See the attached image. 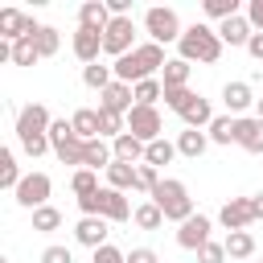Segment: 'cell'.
<instances>
[{
  "instance_id": "ee69618b",
  "label": "cell",
  "mask_w": 263,
  "mask_h": 263,
  "mask_svg": "<svg viewBox=\"0 0 263 263\" xmlns=\"http://www.w3.org/2000/svg\"><path fill=\"white\" fill-rule=\"evenodd\" d=\"M41 263H74V255H70V247H45Z\"/></svg>"
},
{
  "instance_id": "ac0fdd59",
  "label": "cell",
  "mask_w": 263,
  "mask_h": 263,
  "mask_svg": "<svg viewBox=\"0 0 263 263\" xmlns=\"http://www.w3.org/2000/svg\"><path fill=\"white\" fill-rule=\"evenodd\" d=\"M115 82H127V86H136V82H144V78H152L148 70H144V62L136 58V49L132 53H123V58H115Z\"/></svg>"
},
{
  "instance_id": "f546056e",
  "label": "cell",
  "mask_w": 263,
  "mask_h": 263,
  "mask_svg": "<svg viewBox=\"0 0 263 263\" xmlns=\"http://www.w3.org/2000/svg\"><path fill=\"white\" fill-rule=\"evenodd\" d=\"M132 90H136V107H156V99H164V82L160 78H144Z\"/></svg>"
},
{
  "instance_id": "7c38bea8",
  "label": "cell",
  "mask_w": 263,
  "mask_h": 263,
  "mask_svg": "<svg viewBox=\"0 0 263 263\" xmlns=\"http://www.w3.org/2000/svg\"><path fill=\"white\" fill-rule=\"evenodd\" d=\"M74 238H78L82 247H90V251L107 247V218H78V226H74Z\"/></svg>"
},
{
  "instance_id": "e575fe53",
  "label": "cell",
  "mask_w": 263,
  "mask_h": 263,
  "mask_svg": "<svg viewBox=\"0 0 263 263\" xmlns=\"http://www.w3.org/2000/svg\"><path fill=\"white\" fill-rule=\"evenodd\" d=\"M58 226H62V210H53V205H41V210H33V230L49 234V230H58Z\"/></svg>"
},
{
  "instance_id": "2e32d148",
  "label": "cell",
  "mask_w": 263,
  "mask_h": 263,
  "mask_svg": "<svg viewBox=\"0 0 263 263\" xmlns=\"http://www.w3.org/2000/svg\"><path fill=\"white\" fill-rule=\"evenodd\" d=\"M222 103H226V115H238V119H242V111H247L251 103H259V99L251 95L247 82H226V86H222Z\"/></svg>"
},
{
  "instance_id": "f5cc1de1",
  "label": "cell",
  "mask_w": 263,
  "mask_h": 263,
  "mask_svg": "<svg viewBox=\"0 0 263 263\" xmlns=\"http://www.w3.org/2000/svg\"><path fill=\"white\" fill-rule=\"evenodd\" d=\"M259 263H263V259H259Z\"/></svg>"
},
{
  "instance_id": "603a6c76",
  "label": "cell",
  "mask_w": 263,
  "mask_h": 263,
  "mask_svg": "<svg viewBox=\"0 0 263 263\" xmlns=\"http://www.w3.org/2000/svg\"><path fill=\"white\" fill-rule=\"evenodd\" d=\"M70 123H74V132H78V140H103V127H99V111H90V107H82V111H74L70 115Z\"/></svg>"
},
{
  "instance_id": "f1b7e54d",
  "label": "cell",
  "mask_w": 263,
  "mask_h": 263,
  "mask_svg": "<svg viewBox=\"0 0 263 263\" xmlns=\"http://www.w3.org/2000/svg\"><path fill=\"white\" fill-rule=\"evenodd\" d=\"M82 82H86L90 90L103 95V90L115 82V70H111V66H99V62H95V66H82Z\"/></svg>"
},
{
  "instance_id": "cb8c5ba5",
  "label": "cell",
  "mask_w": 263,
  "mask_h": 263,
  "mask_svg": "<svg viewBox=\"0 0 263 263\" xmlns=\"http://www.w3.org/2000/svg\"><path fill=\"white\" fill-rule=\"evenodd\" d=\"M189 74H193V66H189L185 58H173V62L160 70V82H164V90H181V86H189Z\"/></svg>"
},
{
  "instance_id": "9a60e30c",
  "label": "cell",
  "mask_w": 263,
  "mask_h": 263,
  "mask_svg": "<svg viewBox=\"0 0 263 263\" xmlns=\"http://www.w3.org/2000/svg\"><path fill=\"white\" fill-rule=\"evenodd\" d=\"M99 53H103V33H95V29H78V33H74V58L86 62V66H95Z\"/></svg>"
},
{
  "instance_id": "484cf974",
  "label": "cell",
  "mask_w": 263,
  "mask_h": 263,
  "mask_svg": "<svg viewBox=\"0 0 263 263\" xmlns=\"http://www.w3.org/2000/svg\"><path fill=\"white\" fill-rule=\"evenodd\" d=\"M107 189H119V193L136 189V164H123V160H115V164L107 168Z\"/></svg>"
},
{
  "instance_id": "7bdbcfd3",
  "label": "cell",
  "mask_w": 263,
  "mask_h": 263,
  "mask_svg": "<svg viewBox=\"0 0 263 263\" xmlns=\"http://www.w3.org/2000/svg\"><path fill=\"white\" fill-rule=\"evenodd\" d=\"M90 263H127V255H123L119 247H111V242H107V247H99V251H95V259H90Z\"/></svg>"
},
{
  "instance_id": "836d02e7",
  "label": "cell",
  "mask_w": 263,
  "mask_h": 263,
  "mask_svg": "<svg viewBox=\"0 0 263 263\" xmlns=\"http://www.w3.org/2000/svg\"><path fill=\"white\" fill-rule=\"evenodd\" d=\"M33 62H41V49H37V41H33V37L16 41V45H12V66H33Z\"/></svg>"
},
{
  "instance_id": "816d5d0a",
  "label": "cell",
  "mask_w": 263,
  "mask_h": 263,
  "mask_svg": "<svg viewBox=\"0 0 263 263\" xmlns=\"http://www.w3.org/2000/svg\"><path fill=\"white\" fill-rule=\"evenodd\" d=\"M0 263H8V259H0Z\"/></svg>"
},
{
  "instance_id": "4dcf8cb0",
  "label": "cell",
  "mask_w": 263,
  "mask_h": 263,
  "mask_svg": "<svg viewBox=\"0 0 263 263\" xmlns=\"http://www.w3.org/2000/svg\"><path fill=\"white\" fill-rule=\"evenodd\" d=\"M132 222H136L140 230H160V226H164V214H160V205H156V201H144V205H136Z\"/></svg>"
},
{
  "instance_id": "8992f818",
  "label": "cell",
  "mask_w": 263,
  "mask_h": 263,
  "mask_svg": "<svg viewBox=\"0 0 263 263\" xmlns=\"http://www.w3.org/2000/svg\"><path fill=\"white\" fill-rule=\"evenodd\" d=\"M49 189H53V181H49L45 173H25L21 185H16V205L41 210V205H49Z\"/></svg>"
},
{
  "instance_id": "d4e9b609",
  "label": "cell",
  "mask_w": 263,
  "mask_h": 263,
  "mask_svg": "<svg viewBox=\"0 0 263 263\" xmlns=\"http://www.w3.org/2000/svg\"><path fill=\"white\" fill-rule=\"evenodd\" d=\"M205 148H210V136H205V132H197V127H185V132L177 136V152H181V156H189V160H197Z\"/></svg>"
},
{
  "instance_id": "4316f807",
  "label": "cell",
  "mask_w": 263,
  "mask_h": 263,
  "mask_svg": "<svg viewBox=\"0 0 263 263\" xmlns=\"http://www.w3.org/2000/svg\"><path fill=\"white\" fill-rule=\"evenodd\" d=\"M210 140H214V144H234V140H238V119H234V115H214Z\"/></svg>"
},
{
  "instance_id": "30bf717a",
  "label": "cell",
  "mask_w": 263,
  "mask_h": 263,
  "mask_svg": "<svg viewBox=\"0 0 263 263\" xmlns=\"http://www.w3.org/2000/svg\"><path fill=\"white\" fill-rule=\"evenodd\" d=\"M218 222H222L226 230H247V226L255 222V210H251V197H230V201L222 205V214H218Z\"/></svg>"
},
{
  "instance_id": "83f0119b",
  "label": "cell",
  "mask_w": 263,
  "mask_h": 263,
  "mask_svg": "<svg viewBox=\"0 0 263 263\" xmlns=\"http://www.w3.org/2000/svg\"><path fill=\"white\" fill-rule=\"evenodd\" d=\"M226 255H230V259H251V255H255L251 230H230V234H226Z\"/></svg>"
},
{
  "instance_id": "5bb4252c",
  "label": "cell",
  "mask_w": 263,
  "mask_h": 263,
  "mask_svg": "<svg viewBox=\"0 0 263 263\" xmlns=\"http://www.w3.org/2000/svg\"><path fill=\"white\" fill-rule=\"evenodd\" d=\"M25 33H29V16L21 12V8H0V41H25Z\"/></svg>"
},
{
  "instance_id": "c3c4849f",
  "label": "cell",
  "mask_w": 263,
  "mask_h": 263,
  "mask_svg": "<svg viewBox=\"0 0 263 263\" xmlns=\"http://www.w3.org/2000/svg\"><path fill=\"white\" fill-rule=\"evenodd\" d=\"M247 53H251L255 62H263V33H251V41H247Z\"/></svg>"
},
{
  "instance_id": "ffe728a7",
  "label": "cell",
  "mask_w": 263,
  "mask_h": 263,
  "mask_svg": "<svg viewBox=\"0 0 263 263\" xmlns=\"http://www.w3.org/2000/svg\"><path fill=\"white\" fill-rule=\"evenodd\" d=\"M99 197H103V218H107V222H127V218L136 214L132 201H127V193H119V189H103Z\"/></svg>"
},
{
  "instance_id": "7dc6e473",
  "label": "cell",
  "mask_w": 263,
  "mask_h": 263,
  "mask_svg": "<svg viewBox=\"0 0 263 263\" xmlns=\"http://www.w3.org/2000/svg\"><path fill=\"white\" fill-rule=\"evenodd\" d=\"M107 12L111 16H132V0H107Z\"/></svg>"
},
{
  "instance_id": "3957f363",
  "label": "cell",
  "mask_w": 263,
  "mask_h": 263,
  "mask_svg": "<svg viewBox=\"0 0 263 263\" xmlns=\"http://www.w3.org/2000/svg\"><path fill=\"white\" fill-rule=\"evenodd\" d=\"M49 144H53V156H58L62 164H78V168H82V160H86V140H78V132H74L70 119H53Z\"/></svg>"
},
{
  "instance_id": "8d00e7d4",
  "label": "cell",
  "mask_w": 263,
  "mask_h": 263,
  "mask_svg": "<svg viewBox=\"0 0 263 263\" xmlns=\"http://www.w3.org/2000/svg\"><path fill=\"white\" fill-rule=\"evenodd\" d=\"M70 189H74L78 197H90V193H99V177H95L90 168H78V173L70 177Z\"/></svg>"
},
{
  "instance_id": "44dd1931",
  "label": "cell",
  "mask_w": 263,
  "mask_h": 263,
  "mask_svg": "<svg viewBox=\"0 0 263 263\" xmlns=\"http://www.w3.org/2000/svg\"><path fill=\"white\" fill-rule=\"evenodd\" d=\"M234 144L247 148V152H263V119L242 115V119H238V140H234Z\"/></svg>"
},
{
  "instance_id": "f35d334b",
  "label": "cell",
  "mask_w": 263,
  "mask_h": 263,
  "mask_svg": "<svg viewBox=\"0 0 263 263\" xmlns=\"http://www.w3.org/2000/svg\"><path fill=\"white\" fill-rule=\"evenodd\" d=\"M99 127H103V136H123L127 132V115H115V111H99Z\"/></svg>"
},
{
  "instance_id": "d6986e66",
  "label": "cell",
  "mask_w": 263,
  "mask_h": 263,
  "mask_svg": "<svg viewBox=\"0 0 263 263\" xmlns=\"http://www.w3.org/2000/svg\"><path fill=\"white\" fill-rule=\"evenodd\" d=\"M181 119H185V127H210L214 123V107H210V99H201V95H193L185 107H181Z\"/></svg>"
},
{
  "instance_id": "8fae6325",
  "label": "cell",
  "mask_w": 263,
  "mask_h": 263,
  "mask_svg": "<svg viewBox=\"0 0 263 263\" xmlns=\"http://www.w3.org/2000/svg\"><path fill=\"white\" fill-rule=\"evenodd\" d=\"M132 99H136V90H132L127 82H111V86L99 95V111H115V115H127V111L136 107Z\"/></svg>"
},
{
  "instance_id": "681fc988",
  "label": "cell",
  "mask_w": 263,
  "mask_h": 263,
  "mask_svg": "<svg viewBox=\"0 0 263 263\" xmlns=\"http://www.w3.org/2000/svg\"><path fill=\"white\" fill-rule=\"evenodd\" d=\"M251 210H255V222H259V218H263V193H255V197H251Z\"/></svg>"
},
{
  "instance_id": "e0dca14e",
  "label": "cell",
  "mask_w": 263,
  "mask_h": 263,
  "mask_svg": "<svg viewBox=\"0 0 263 263\" xmlns=\"http://www.w3.org/2000/svg\"><path fill=\"white\" fill-rule=\"evenodd\" d=\"M111 152H115V160H123V164H144L148 144H144V140H136L132 132H123V136H115V140H111Z\"/></svg>"
},
{
  "instance_id": "52a82bcc",
  "label": "cell",
  "mask_w": 263,
  "mask_h": 263,
  "mask_svg": "<svg viewBox=\"0 0 263 263\" xmlns=\"http://www.w3.org/2000/svg\"><path fill=\"white\" fill-rule=\"evenodd\" d=\"M49 127H53V119H49V111L41 103L21 107V115H16V140L21 144L25 140H37V136H49Z\"/></svg>"
},
{
  "instance_id": "4fadbf2b",
  "label": "cell",
  "mask_w": 263,
  "mask_h": 263,
  "mask_svg": "<svg viewBox=\"0 0 263 263\" xmlns=\"http://www.w3.org/2000/svg\"><path fill=\"white\" fill-rule=\"evenodd\" d=\"M111 25V12H107V0H86L78 8V29H95V33H107Z\"/></svg>"
},
{
  "instance_id": "5b68a950",
  "label": "cell",
  "mask_w": 263,
  "mask_h": 263,
  "mask_svg": "<svg viewBox=\"0 0 263 263\" xmlns=\"http://www.w3.org/2000/svg\"><path fill=\"white\" fill-rule=\"evenodd\" d=\"M132 49H136V21H132V16H111V25H107V33H103V53L123 58V53H132Z\"/></svg>"
},
{
  "instance_id": "b9f144b4",
  "label": "cell",
  "mask_w": 263,
  "mask_h": 263,
  "mask_svg": "<svg viewBox=\"0 0 263 263\" xmlns=\"http://www.w3.org/2000/svg\"><path fill=\"white\" fill-rule=\"evenodd\" d=\"M189 99H193V90H189V86H181V90H164V107H173L177 115H181V107H185Z\"/></svg>"
},
{
  "instance_id": "7402d4cb",
  "label": "cell",
  "mask_w": 263,
  "mask_h": 263,
  "mask_svg": "<svg viewBox=\"0 0 263 263\" xmlns=\"http://www.w3.org/2000/svg\"><path fill=\"white\" fill-rule=\"evenodd\" d=\"M251 21L247 16H230V21H222L218 25V37H222V45H247L251 41Z\"/></svg>"
},
{
  "instance_id": "d590c367",
  "label": "cell",
  "mask_w": 263,
  "mask_h": 263,
  "mask_svg": "<svg viewBox=\"0 0 263 263\" xmlns=\"http://www.w3.org/2000/svg\"><path fill=\"white\" fill-rule=\"evenodd\" d=\"M201 8H205V16H214L218 25L230 21V16H238V0H205Z\"/></svg>"
},
{
  "instance_id": "9c48e42d",
  "label": "cell",
  "mask_w": 263,
  "mask_h": 263,
  "mask_svg": "<svg viewBox=\"0 0 263 263\" xmlns=\"http://www.w3.org/2000/svg\"><path fill=\"white\" fill-rule=\"evenodd\" d=\"M210 230H214V226H210V218H205V214H193V218H185V222H181L177 242H181L185 251H201V247L210 242Z\"/></svg>"
},
{
  "instance_id": "74e56055",
  "label": "cell",
  "mask_w": 263,
  "mask_h": 263,
  "mask_svg": "<svg viewBox=\"0 0 263 263\" xmlns=\"http://www.w3.org/2000/svg\"><path fill=\"white\" fill-rule=\"evenodd\" d=\"M33 41H37L41 58H53V53H58V45H62V37H58V29H53V25H41V33H37Z\"/></svg>"
},
{
  "instance_id": "6da1fadb",
  "label": "cell",
  "mask_w": 263,
  "mask_h": 263,
  "mask_svg": "<svg viewBox=\"0 0 263 263\" xmlns=\"http://www.w3.org/2000/svg\"><path fill=\"white\" fill-rule=\"evenodd\" d=\"M177 49H181V58L185 62H218L222 58V37H218V29H210V25H189L185 33H181V41H177Z\"/></svg>"
},
{
  "instance_id": "7a4b0ae2",
  "label": "cell",
  "mask_w": 263,
  "mask_h": 263,
  "mask_svg": "<svg viewBox=\"0 0 263 263\" xmlns=\"http://www.w3.org/2000/svg\"><path fill=\"white\" fill-rule=\"evenodd\" d=\"M152 201L160 205L164 222H185V218H193V197H189V189H185L181 181H173V177H160V185L152 189Z\"/></svg>"
},
{
  "instance_id": "f6af8a7d",
  "label": "cell",
  "mask_w": 263,
  "mask_h": 263,
  "mask_svg": "<svg viewBox=\"0 0 263 263\" xmlns=\"http://www.w3.org/2000/svg\"><path fill=\"white\" fill-rule=\"evenodd\" d=\"M247 21H251L255 33H263V0H251L247 4Z\"/></svg>"
},
{
  "instance_id": "f907efd6",
  "label": "cell",
  "mask_w": 263,
  "mask_h": 263,
  "mask_svg": "<svg viewBox=\"0 0 263 263\" xmlns=\"http://www.w3.org/2000/svg\"><path fill=\"white\" fill-rule=\"evenodd\" d=\"M255 119H263V99H259V103H255Z\"/></svg>"
},
{
  "instance_id": "60d3db41",
  "label": "cell",
  "mask_w": 263,
  "mask_h": 263,
  "mask_svg": "<svg viewBox=\"0 0 263 263\" xmlns=\"http://www.w3.org/2000/svg\"><path fill=\"white\" fill-rule=\"evenodd\" d=\"M226 259H230V255H226V242H214V238L197 251V263H226Z\"/></svg>"
},
{
  "instance_id": "1f68e13d",
  "label": "cell",
  "mask_w": 263,
  "mask_h": 263,
  "mask_svg": "<svg viewBox=\"0 0 263 263\" xmlns=\"http://www.w3.org/2000/svg\"><path fill=\"white\" fill-rule=\"evenodd\" d=\"M173 156H177V144H168V140L160 136V140H152V144H148V152H144V164L160 168V164H168Z\"/></svg>"
},
{
  "instance_id": "277c9868",
  "label": "cell",
  "mask_w": 263,
  "mask_h": 263,
  "mask_svg": "<svg viewBox=\"0 0 263 263\" xmlns=\"http://www.w3.org/2000/svg\"><path fill=\"white\" fill-rule=\"evenodd\" d=\"M144 29H148V37L156 41V45H168V41H181V21H177V12L173 8H164V4H156V8H148L144 12Z\"/></svg>"
},
{
  "instance_id": "ab89813d",
  "label": "cell",
  "mask_w": 263,
  "mask_h": 263,
  "mask_svg": "<svg viewBox=\"0 0 263 263\" xmlns=\"http://www.w3.org/2000/svg\"><path fill=\"white\" fill-rule=\"evenodd\" d=\"M156 185H160V173H156L152 164H136V189H140V193H152Z\"/></svg>"
},
{
  "instance_id": "ba28073f",
  "label": "cell",
  "mask_w": 263,
  "mask_h": 263,
  "mask_svg": "<svg viewBox=\"0 0 263 263\" xmlns=\"http://www.w3.org/2000/svg\"><path fill=\"white\" fill-rule=\"evenodd\" d=\"M127 132H132L136 140L152 144V140H160L164 119H160V111H156V107H132V111H127Z\"/></svg>"
},
{
  "instance_id": "bcb514c9",
  "label": "cell",
  "mask_w": 263,
  "mask_h": 263,
  "mask_svg": "<svg viewBox=\"0 0 263 263\" xmlns=\"http://www.w3.org/2000/svg\"><path fill=\"white\" fill-rule=\"evenodd\" d=\"M127 263H160V259H156V251H152V247H136V251L127 255Z\"/></svg>"
},
{
  "instance_id": "d6a6232c",
  "label": "cell",
  "mask_w": 263,
  "mask_h": 263,
  "mask_svg": "<svg viewBox=\"0 0 263 263\" xmlns=\"http://www.w3.org/2000/svg\"><path fill=\"white\" fill-rule=\"evenodd\" d=\"M16 185H21V168H16V156H12L8 148H0V189H12V193H16Z\"/></svg>"
}]
</instances>
